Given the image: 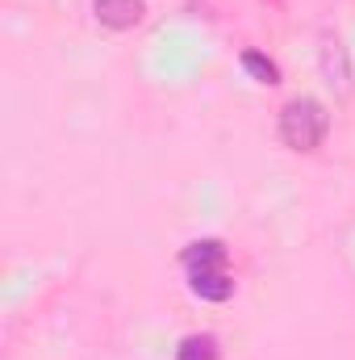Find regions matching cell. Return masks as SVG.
Wrapping results in <instances>:
<instances>
[{
	"label": "cell",
	"instance_id": "1",
	"mask_svg": "<svg viewBox=\"0 0 355 360\" xmlns=\"http://www.w3.org/2000/svg\"><path fill=\"white\" fill-rule=\"evenodd\" d=\"M276 130H280V143H284L288 151L309 155V151H318V147L326 143V134H330V113H326V105L314 101V96H293V101L280 109Z\"/></svg>",
	"mask_w": 355,
	"mask_h": 360
},
{
	"label": "cell",
	"instance_id": "2",
	"mask_svg": "<svg viewBox=\"0 0 355 360\" xmlns=\"http://www.w3.org/2000/svg\"><path fill=\"white\" fill-rule=\"evenodd\" d=\"M92 17L105 30L126 34V30H134L147 17V0H92Z\"/></svg>",
	"mask_w": 355,
	"mask_h": 360
},
{
	"label": "cell",
	"instance_id": "3",
	"mask_svg": "<svg viewBox=\"0 0 355 360\" xmlns=\"http://www.w3.org/2000/svg\"><path fill=\"white\" fill-rule=\"evenodd\" d=\"M188 289L201 302H230L234 297V276L226 269H201V272H188Z\"/></svg>",
	"mask_w": 355,
	"mask_h": 360
},
{
	"label": "cell",
	"instance_id": "4",
	"mask_svg": "<svg viewBox=\"0 0 355 360\" xmlns=\"http://www.w3.org/2000/svg\"><path fill=\"white\" fill-rule=\"evenodd\" d=\"M226 260H230V252H226V243H222V239H196V243H188V248L180 252V264H184V272L226 269Z\"/></svg>",
	"mask_w": 355,
	"mask_h": 360
},
{
	"label": "cell",
	"instance_id": "5",
	"mask_svg": "<svg viewBox=\"0 0 355 360\" xmlns=\"http://www.w3.org/2000/svg\"><path fill=\"white\" fill-rule=\"evenodd\" d=\"M322 72H326V84L339 92H347V80H351V68H347V51H343V42L339 38H322Z\"/></svg>",
	"mask_w": 355,
	"mask_h": 360
},
{
	"label": "cell",
	"instance_id": "6",
	"mask_svg": "<svg viewBox=\"0 0 355 360\" xmlns=\"http://www.w3.org/2000/svg\"><path fill=\"white\" fill-rule=\"evenodd\" d=\"M176 360H222V344H217V335H209V331L184 335L176 344Z\"/></svg>",
	"mask_w": 355,
	"mask_h": 360
},
{
	"label": "cell",
	"instance_id": "7",
	"mask_svg": "<svg viewBox=\"0 0 355 360\" xmlns=\"http://www.w3.org/2000/svg\"><path fill=\"white\" fill-rule=\"evenodd\" d=\"M243 72H247L255 84H280V68H276L267 55H260V51H243Z\"/></svg>",
	"mask_w": 355,
	"mask_h": 360
}]
</instances>
